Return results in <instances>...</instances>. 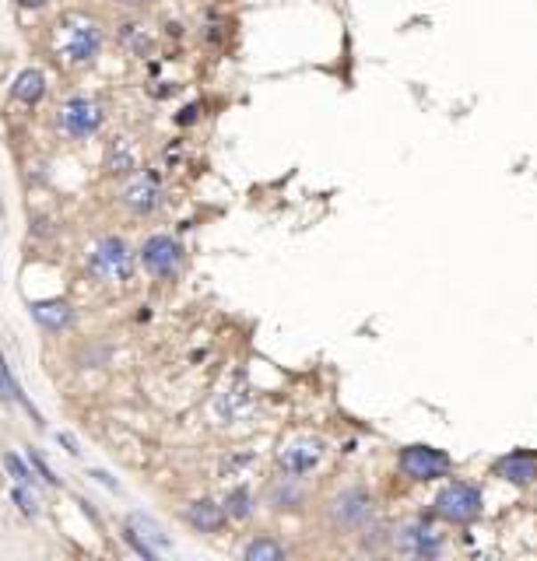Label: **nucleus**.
<instances>
[{
    "label": "nucleus",
    "instance_id": "f257e3e1",
    "mask_svg": "<svg viewBox=\"0 0 537 561\" xmlns=\"http://www.w3.org/2000/svg\"><path fill=\"white\" fill-rule=\"evenodd\" d=\"M102 25L85 11H63L53 25V53L70 67H85L102 53Z\"/></svg>",
    "mask_w": 537,
    "mask_h": 561
},
{
    "label": "nucleus",
    "instance_id": "f03ea898",
    "mask_svg": "<svg viewBox=\"0 0 537 561\" xmlns=\"http://www.w3.org/2000/svg\"><path fill=\"white\" fill-rule=\"evenodd\" d=\"M88 271L102 280V284H123V280L134 278V253H130V246H126L123 239L110 235V239H102V242L92 249Z\"/></svg>",
    "mask_w": 537,
    "mask_h": 561
},
{
    "label": "nucleus",
    "instance_id": "7ed1b4c3",
    "mask_svg": "<svg viewBox=\"0 0 537 561\" xmlns=\"http://www.w3.org/2000/svg\"><path fill=\"white\" fill-rule=\"evenodd\" d=\"M57 126L60 134L74 137V141H85L92 134H99L102 126V106L88 95H70L57 112Z\"/></svg>",
    "mask_w": 537,
    "mask_h": 561
},
{
    "label": "nucleus",
    "instance_id": "20e7f679",
    "mask_svg": "<svg viewBox=\"0 0 537 561\" xmlns=\"http://www.w3.org/2000/svg\"><path fill=\"white\" fill-rule=\"evenodd\" d=\"M435 512L450 523H475L481 516V492L468 481H453L435 495Z\"/></svg>",
    "mask_w": 537,
    "mask_h": 561
},
{
    "label": "nucleus",
    "instance_id": "39448f33",
    "mask_svg": "<svg viewBox=\"0 0 537 561\" xmlns=\"http://www.w3.org/2000/svg\"><path fill=\"white\" fill-rule=\"evenodd\" d=\"M141 264L148 267V274L169 280L179 271V264H183V246L173 235H151L141 246Z\"/></svg>",
    "mask_w": 537,
    "mask_h": 561
},
{
    "label": "nucleus",
    "instance_id": "423d86ee",
    "mask_svg": "<svg viewBox=\"0 0 537 561\" xmlns=\"http://www.w3.org/2000/svg\"><path fill=\"white\" fill-rule=\"evenodd\" d=\"M323 452H327V446H323L320 439L298 435V439L281 446L278 463H281V470H285L289 477H305V474H313V470L323 463Z\"/></svg>",
    "mask_w": 537,
    "mask_h": 561
},
{
    "label": "nucleus",
    "instance_id": "0eeeda50",
    "mask_svg": "<svg viewBox=\"0 0 537 561\" xmlns=\"http://www.w3.org/2000/svg\"><path fill=\"white\" fill-rule=\"evenodd\" d=\"M330 519L341 530H362L372 519V495L365 488H345L334 502H330Z\"/></svg>",
    "mask_w": 537,
    "mask_h": 561
},
{
    "label": "nucleus",
    "instance_id": "6e6552de",
    "mask_svg": "<svg viewBox=\"0 0 537 561\" xmlns=\"http://www.w3.org/2000/svg\"><path fill=\"white\" fill-rule=\"evenodd\" d=\"M401 470L411 481H435L450 474V456L432 446H408L401 452Z\"/></svg>",
    "mask_w": 537,
    "mask_h": 561
},
{
    "label": "nucleus",
    "instance_id": "1a4fd4ad",
    "mask_svg": "<svg viewBox=\"0 0 537 561\" xmlns=\"http://www.w3.org/2000/svg\"><path fill=\"white\" fill-rule=\"evenodd\" d=\"M394 544H397L401 555H411V558H435V555L443 551V533L432 530L428 523L415 519V523H404V526L397 530Z\"/></svg>",
    "mask_w": 537,
    "mask_h": 561
},
{
    "label": "nucleus",
    "instance_id": "9d476101",
    "mask_svg": "<svg viewBox=\"0 0 537 561\" xmlns=\"http://www.w3.org/2000/svg\"><path fill=\"white\" fill-rule=\"evenodd\" d=\"M126 541L137 548V555H144V558H159L162 551H169V537L162 533V526L155 523V519H148V516H130L126 519Z\"/></svg>",
    "mask_w": 537,
    "mask_h": 561
},
{
    "label": "nucleus",
    "instance_id": "9b49d317",
    "mask_svg": "<svg viewBox=\"0 0 537 561\" xmlns=\"http://www.w3.org/2000/svg\"><path fill=\"white\" fill-rule=\"evenodd\" d=\"M123 204L137 215H151L159 204H162V186H159V175L151 172H134L130 183L123 186Z\"/></svg>",
    "mask_w": 537,
    "mask_h": 561
},
{
    "label": "nucleus",
    "instance_id": "f8f14e48",
    "mask_svg": "<svg viewBox=\"0 0 537 561\" xmlns=\"http://www.w3.org/2000/svg\"><path fill=\"white\" fill-rule=\"evenodd\" d=\"M495 474L506 477L509 484H531L537 477V452L520 449V452H509L502 459H495Z\"/></svg>",
    "mask_w": 537,
    "mask_h": 561
},
{
    "label": "nucleus",
    "instance_id": "ddd939ff",
    "mask_svg": "<svg viewBox=\"0 0 537 561\" xmlns=\"http://www.w3.org/2000/svg\"><path fill=\"white\" fill-rule=\"evenodd\" d=\"M11 95H14L21 106H39L43 95H46V74H43L39 67H25V70L14 77Z\"/></svg>",
    "mask_w": 537,
    "mask_h": 561
},
{
    "label": "nucleus",
    "instance_id": "4468645a",
    "mask_svg": "<svg viewBox=\"0 0 537 561\" xmlns=\"http://www.w3.org/2000/svg\"><path fill=\"white\" fill-rule=\"evenodd\" d=\"M186 523H190L193 530H200V533H218V530L225 526V508L215 502H207V499L190 502V508H186Z\"/></svg>",
    "mask_w": 537,
    "mask_h": 561
},
{
    "label": "nucleus",
    "instance_id": "2eb2a0df",
    "mask_svg": "<svg viewBox=\"0 0 537 561\" xmlns=\"http://www.w3.org/2000/svg\"><path fill=\"white\" fill-rule=\"evenodd\" d=\"M32 316L46 330H63L70 323V305L67 302H39V305H32Z\"/></svg>",
    "mask_w": 537,
    "mask_h": 561
},
{
    "label": "nucleus",
    "instance_id": "dca6fc26",
    "mask_svg": "<svg viewBox=\"0 0 537 561\" xmlns=\"http://www.w3.org/2000/svg\"><path fill=\"white\" fill-rule=\"evenodd\" d=\"M246 407H249V396H246V393H236V390H225L222 396H218V403H215L218 418H225V421H236L239 414H246Z\"/></svg>",
    "mask_w": 537,
    "mask_h": 561
},
{
    "label": "nucleus",
    "instance_id": "f3484780",
    "mask_svg": "<svg viewBox=\"0 0 537 561\" xmlns=\"http://www.w3.org/2000/svg\"><path fill=\"white\" fill-rule=\"evenodd\" d=\"M225 516L229 519H249V512H253V495H249V488H232L229 495H225Z\"/></svg>",
    "mask_w": 537,
    "mask_h": 561
},
{
    "label": "nucleus",
    "instance_id": "a211bd4d",
    "mask_svg": "<svg viewBox=\"0 0 537 561\" xmlns=\"http://www.w3.org/2000/svg\"><path fill=\"white\" fill-rule=\"evenodd\" d=\"M242 558L246 561H281L285 558V548L281 544H274V541H253L246 551H242Z\"/></svg>",
    "mask_w": 537,
    "mask_h": 561
},
{
    "label": "nucleus",
    "instance_id": "6ab92c4d",
    "mask_svg": "<svg viewBox=\"0 0 537 561\" xmlns=\"http://www.w3.org/2000/svg\"><path fill=\"white\" fill-rule=\"evenodd\" d=\"M0 400H4V403H14V400H18V403H25V407L32 411V403H28V400L21 396V390L14 386V379H11V369H7V362H4V354H0ZM32 414H36V411H32Z\"/></svg>",
    "mask_w": 537,
    "mask_h": 561
},
{
    "label": "nucleus",
    "instance_id": "aec40b11",
    "mask_svg": "<svg viewBox=\"0 0 537 561\" xmlns=\"http://www.w3.org/2000/svg\"><path fill=\"white\" fill-rule=\"evenodd\" d=\"M302 502V492H298L296 484H278V488H271V505L274 508H296Z\"/></svg>",
    "mask_w": 537,
    "mask_h": 561
},
{
    "label": "nucleus",
    "instance_id": "412c9836",
    "mask_svg": "<svg viewBox=\"0 0 537 561\" xmlns=\"http://www.w3.org/2000/svg\"><path fill=\"white\" fill-rule=\"evenodd\" d=\"M11 499L18 502V508H21L25 516H36V512H39V495H36V488H28V484H18V488L11 492Z\"/></svg>",
    "mask_w": 537,
    "mask_h": 561
},
{
    "label": "nucleus",
    "instance_id": "4be33fe9",
    "mask_svg": "<svg viewBox=\"0 0 537 561\" xmlns=\"http://www.w3.org/2000/svg\"><path fill=\"white\" fill-rule=\"evenodd\" d=\"M4 467L11 470V477H14L18 484H28V488H36V477H32V467H25V463H21V459H18L14 452H7V456H4Z\"/></svg>",
    "mask_w": 537,
    "mask_h": 561
},
{
    "label": "nucleus",
    "instance_id": "5701e85b",
    "mask_svg": "<svg viewBox=\"0 0 537 561\" xmlns=\"http://www.w3.org/2000/svg\"><path fill=\"white\" fill-rule=\"evenodd\" d=\"M130 168H137L134 151H130L126 144H117V148H113V155H110V172H130Z\"/></svg>",
    "mask_w": 537,
    "mask_h": 561
},
{
    "label": "nucleus",
    "instance_id": "b1692460",
    "mask_svg": "<svg viewBox=\"0 0 537 561\" xmlns=\"http://www.w3.org/2000/svg\"><path fill=\"white\" fill-rule=\"evenodd\" d=\"M28 467H32V470H36V474H39V477H43L46 484H57V477H53V470L46 467V459H43V456H39L36 449L28 452Z\"/></svg>",
    "mask_w": 537,
    "mask_h": 561
},
{
    "label": "nucleus",
    "instance_id": "393cba45",
    "mask_svg": "<svg viewBox=\"0 0 537 561\" xmlns=\"http://www.w3.org/2000/svg\"><path fill=\"white\" fill-rule=\"evenodd\" d=\"M18 7H25V11H39V7H46L50 0H14Z\"/></svg>",
    "mask_w": 537,
    "mask_h": 561
},
{
    "label": "nucleus",
    "instance_id": "a878e982",
    "mask_svg": "<svg viewBox=\"0 0 537 561\" xmlns=\"http://www.w3.org/2000/svg\"><path fill=\"white\" fill-rule=\"evenodd\" d=\"M60 443H63V446H67V452H70V456H77V452H81V449H77V443H74V439H70V435H60Z\"/></svg>",
    "mask_w": 537,
    "mask_h": 561
},
{
    "label": "nucleus",
    "instance_id": "bb28decb",
    "mask_svg": "<svg viewBox=\"0 0 537 561\" xmlns=\"http://www.w3.org/2000/svg\"><path fill=\"white\" fill-rule=\"evenodd\" d=\"M119 4H126V7H144V4H151V0H119Z\"/></svg>",
    "mask_w": 537,
    "mask_h": 561
}]
</instances>
